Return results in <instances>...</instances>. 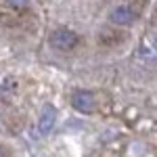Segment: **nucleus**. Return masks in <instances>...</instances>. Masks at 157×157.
Returning a JSON list of instances; mask_svg holds the SVG:
<instances>
[{"label":"nucleus","mask_w":157,"mask_h":157,"mask_svg":"<svg viewBox=\"0 0 157 157\" xmlns=\"http://www.w3.org/2000/svg\"><path fill=\"white\" fill-rule=\"evenodd\" d=\"M80 44V36L69 27H59L50 34V46L59 52H69Z\"/></svg>","instance_id":"1"},{"label":"nucleus","mask_w":157,"mask_h":157,"mask_svg":"<svg viewBox=\"0 0 157 157\" xmlns=\"http://www.w3.org/2000/svg\"><path fill=\"white\" fill-rule=\"evenodd\" d=\"M71 107L78 111V113H84V115H90L97 111V97L92 90H75L71 94Z\"/></svg>","instance_id":"2"},{"label":"nucleus","mask_w":157,"mask_h":157,"mask_svg":"<svg viewBox=\"0 0 157 157\" xmlns=\"http://www.w3.org/2000/svg\"><path fill=\"white\" fill-rule=\"evenodd\" d=\"M134 19H136V13H134V9L128 6V4H117L113 11L109 13V21L113 25H120V27L132 25Z\"/></svg>","instance_id":"3"},{"label":"nucleus","mask_w":157,"mask_h":157,"mask_svg":"<svg viewBox=\"0 0 157 157\" xmlns=\"http://www.w3.org/2000/svg\"><path fill=\"white\" fill-rule=\"evenodd\" d=\"M55 124H57V109L52 105H44L42 111H40V117H38V130H40V134L52 132Z\"/></svg>","instance_id":"4"},{"label":"nucleus","mask_w":157,"mask_h":157,"mask_svg":"<svg viewBox=\"0 0 157 157\" xmlns=\"http://www.w3.org/2000/svg\"><path fill=\"white\" fill-rule=\"evenodd\" d=\"M6 4L11 9H15V11H21V9H25L29 4V0H6Z\"/></svg>","instance_id":"5"},{"label":"nucleus","mask_w":157,"mask_h":157,"mask_svg":"<svg viewBox=\"0 0 157 157\" xmlns=\"http://www.w3.org/2000/svg\"><path fill=\"white\" fill-rule=\"evenodd\" d=\"M0 155H4V151H2V149H0Z\"/></svg>","instance_id":"6"}]
</instances>
